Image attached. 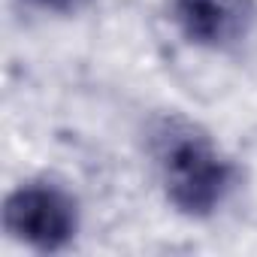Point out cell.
Listing matches in <instances>:
<instances>
[{"label":"cell","mask_w":257,"mask_h":257,"mask_svg":"<svg viewBox=\"0 0 257 257\" xmlns=\"http://www.w3.org/2000/svg\"><path fill=\"white\" fill-rule=\"evenodd\" d=\"M173 19L191 43L224 46L245 31L242 0H173Z\"/></svg>","instance_id":"3"},{"label":"cell","mask_w":257,"mask_h":257,"mask_svg":"<svg viewBox=\"0 0 257 257\" xmlns=\"http://www.w3.org/2000/svg\"><path fill=\"white\" fill-rule=\"evenodd\" d=\"M34 4H40L46 10H55V13H73V10H79L82 0H34Z\"/></svg>","instance_id":"4"},{"label":"cell","mask_w":257,"mask_h":257,"mask_svg":"<svg viewBox=\"0 0 257 257\" xmlns=\"http://www.w3.org/2000/svg\"><path fill=\"white\" fill-rule=\"evenodd\" d=\"M4 227L40 251H58L76 236V203L55 185H22L7 197Z\"/></svg>","instance_id":"2"},{"label":"cell","mask_w":257,"mask_h":257,"mask_svg":"<svg viewBox=\"0 0 257 257\" xmlns=\"http://www.w3.org/2000/svg\"><path fill=\"white\" fill-rule=\"evenodd\" d=\"M158 161L167 197L185 215H209L230 188V164L191 127H167Z\"/></svg>","instance_id":"1"}]
</instances>
